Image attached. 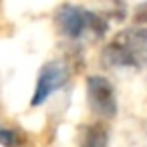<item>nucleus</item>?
<instances>
[{"instance_id":"obj_7","label":"nucleus","mask_w":147,"mask_h":147,"mask_svg":"<svg viewBox=\"0 0 147 147\" xmlns=\"http://www.w3.org/2000/svg\"><path fill=\"white\" fill-rule=\"evenodd\" d=\"M135 22H139V24H147V2L139 4V6L135 8Z\"/></svg>"},{"instance_id":"obj_2","label":"nucleus","mask_w":147,"mask_h":147,"mask_svg":"<svg viewBox=\"0 0 147 147\" xmlns=\"http://www.w3.org/2000/svg\"><path fill=\"white\" fill-rule=\"evenodd\" d=\"M57 22H59L61 32L69 38H81L87 30H91L97 36H103L109 28V24L103 16H99L83 6H75V4L61 6L57 12Z\"/></svg>"},{"instance_id":"obj_1","label":"nucleus","mask_w":147,"mask_h":147,"mask_svg":"<svg viewBox=\"0 0 147 147\" xmlns=\"http://www.w3.org/2000/svg\"><path fill=\"white\" fill-rule=\"evenodd\" d=\"M105 67H145L147 65V30L127 28L119 32L101 53Z\"/></svg>"},{"instance_id":"obj_4","label":"nucleus","mask_w":147,"mask_h":147,"mask_svg":"<svg viewBox=\"0 0 147 147\" xmlns=\"http://www.w3.org/2000/svg\"><path fill=\"white\" fill-rule=\"evenodd\" d=\"M67 81H69V73H67L65 65H61V63H49V65H45L42 71H40V75H38L36 89H34L30 105L32 107L42 105L53 93H57L59 89H63L67 85Z\"/></svg>"},{"instance_id":"obj_5","label":"nucleus","mask_w":147,"mask_h":147,"mask_svg":"<svg viewBox=\"0 0 147 147\" xmlns=\"http://www.w3.org/2000/svg\"><path fill=\"white\" fill-rule=\"evenodd\" d=\"M109 133L101 123L87 125L81 133V147H107Z\"/></svg>"},{"instance_id":"obj_3","label":"nucleus","mask_w":147,"mask_h":147,"mask_svg":"<svg viewBox=\"0 0 147 147\" xmlns=\"http://www.w3.org/2000/svg\"><path fill=\"white\" fill-rule=\"evenodd\" d=\"M87 99L89 107L93 113L99 117L111 119L117 115V99H115V89L113 85L99 75H93L87 79Z\"/></svg>"},{"instance_id":"obj_6","label":"nucleus","mask_w":147,"mask_h":147,"mask_svg":"<svg viewBox=\"0 0 147 147\" xmlns=\"http://www.w3.org/2000/svg\"><path fill=\"white\" fill-rule=\"evenodd\" d=\"M0 145L2 147H20V137L6 127H0Z\"/></svg>"}]
</instances>
